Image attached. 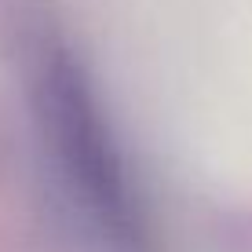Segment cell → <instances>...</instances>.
Instances as JSON below:
<instances>
[{
  "label": "cell",
  "instance_id": "obj_1",
  "mask_svg": "<svg viewBox=\"0 0 252 252\" xmlns=\"http://www.w3.org/2000/svg\"><path fill=\"white\" fill-rule=\"evenodd\" d=\"M33 121L51 183L84 238L99 252H146L143 197L121 139L92 73L63 44H48L37 59Z\"/></svg>",
  "mask_w": 252,
  "mask_h": 252
}]
</instances>
